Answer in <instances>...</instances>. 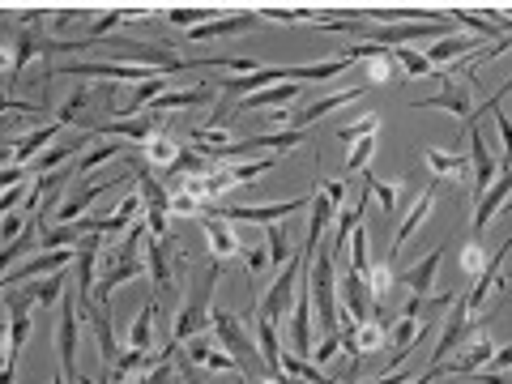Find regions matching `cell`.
I'll use <instances>...</instances> for the list:
<instances>
[{
    "instance_id": "cell-1",
    "label": "cell",
    "mask_w": 512,
    "mask_h": 384,
    "mask_svg": "<svg viewBox=\"0 0 512 384\" xmlns=\"http://www.w3.org/2000/svg\"><path fill=\"white\" fill-rule=\"evenodd\" d=\"M218 278H222V261L210 256V265H201L188 282V299L180 303V312H175L171 342H188V338H197V333L214 329V286H218Z\"/></svg>"
},
{
    "instance_id": "cell-2",
    "label": "cell",
    "mask_w": 512,
    "mask_h": 384,
    "mask_svg": "<svg viewBox=\"0 0 512 384\" xmlns=\"http://www.w3.org/2000/svg\"><path fill=\"white\" fill-rule=\"evenodd\" d=\"M308 291H312V308H316V329L338 333L342 308H338V256H333V244H320L316 261L308 269Z\"/></svg>"
},
{
    "instance_id": "cell-3",
    "label": "cell",
    "mask_w": 512,
    "mask_h": 384,
    "mask_svg": "<svg viewBox=\"0 0 512 384\" xmlns=\"http://www.w3.org/2000/svg\"><path fill=\"white\" fill-rule=\"evenodd\" d=\"M303 269H308V256L303 252H295L291 261H286L282 269H278V278H274V286L256 299V320H269V325H282L286 316H291V308H295V295H299V286H303Z\"/></svg>"
},
{
    "instance_id": "cell-4",
    "label": "cell",
    "mask_w": 512,
    "mask_h": 384,
    "mask_svg": "<svg viewBox=\"0 0 512 384\" xmlns=\"http://www.w3.org/2000/svg\"><path fill=\"white\" fill-rule=\"evenodd\" d=\"M478 338V325H474V312H470V303H466V295H457L453 299V308H448V316H444V333H440V342H436V350H431V363L427 367H440L457 355L461 346H470Z\"/></svg>"
},
{
    "instance_id": "cell-5",
    "label": "cell",
    "mask_w": 512,
    "mask_h": 384,
    "mask_svg": "<svg viewBox=\"0 0 512 384\" xmlns=\"http://www.w3.org/2000/svg\"><path fill=\"white\" fill-rule=\"evenodd\" d=\"M82 299L77 286H69L60 299V316H56V350H60V376L77 384V329H82Z\"/></svg>"
},
{
    "instance_id": "cell-6",
    "label": "cell",
    "mask_w": 512,
    "mask_h": 384,
    "mask_svg": "<svg viewBox=\"0 0 512 384\" xmlns=\"http://www.w3.org/2000/svg\"><path fill=\"white\" fill-rule=\"evenodd\" d=\"M448 26L453 22H397V26H372V22H359L355 35H363L367 43L376 47H406V43H419V39H448Z\"/></svg>"
},
{
    "instance_id": "cell-7",
    "label": "cell",
    "mask_w": 512,
    "mask_h": 384,
    "mask_svg": "<svg viewBox=\"0 0 512 384\" xmlns=\"http://www.w3.org/2000/svg\"><path fill=\"white\" fill-rule=\"evenodd\" d=\"M444 90L431 94V99H419L414 103V111H431V107H444L448 116H457L466 128H474V82L470 77H453V73H436Z\"/></svg>"
},
{
    "instance_id": "cell-8",
    "label": "cell",
    "mask_w": 512,
    "mask_h": 384,
    "mask_svg": "<svg viewBox=\"0 0 512 384\" xmlns=\"http://www.w3.org/2000/svg\"><path fill=\"white\" fill-rule=\"evenodd\" d=\"M312 197H291V201H278V205H214L210 214L227 218L231 227H244V222H252V227H274V222H282L286 214L295 210H308Z\"/></svg>"
},
{
    "instance_id": "cell-9",
    "label": "cell",
    "mask_w": 512,
    "mask_h": 384,
    "mask_svg": "<svg viewBox=\"0 0 512 384\" xmlns=\"http://www.w3.org/2000/svg\"><path fill=\"white\" fill-rule=\"evenodd\" d=\"M338 291H342V325H363V320H372V312L380 308L367 274H355L350 265H346V274L338 282Z\"/></svg>"
},
{
    "instance_id": "cell-10",
    "label": "cell",
    "mask_w": 512,
    "mask_h": 384,
    "mask_svg": "<svg viewBox=\"0 0 512 384\" xmlns=\"http://www.w3.org/2000/svg\"><path fill=\"white\" fill-rule=\"evenodd\" d=\"M508 256H512V235L504 239L500 248H495V256L487 261V269H483V274L474 278V286L466 291V303H470V312H474V316L487 308V303H491V295H500V291H504V282H508V278H504V265H508Z\"/></svg>"
},
{
    "instance_id": "cell-11",
    "label": "cell",
    "mask_w": 512,
    "mask_h": 384,
    "mask_svg": "<svg viewBox=\"0 0 512 384\" xmlns=\"http://www.w3.org/2000/svg\"><path fill=\"white\" fill-rule=\"evenodd\" d=\"M163 128V116H154V111H146V116H133V120H99L86 128V137H103V141H133V146H146V141Z\"/></svg>"
},
{
    "instance_id": "cell-12",
    "label": "cell",
    "mask_w": 512,
    "mask_h": 384,
    "mask_svg": "<svg viewBox=\"0 0 512 384\" xmlns=\"http://www.w3.org/2000/svg\"><path fill=\"white\" fill-rule=\"evenodd\" d=\"M69 261H77V248H60V252H35L30 261L5 269V286H22V282H39V278H52L64 274Z\"/></svg>"
},
{
    "instance_id": "cell-13",
    "label": "cell",
    "mask_w": 512,
    "mask_h": 384,
    "mask_svg": "<svg viewBox=\"0 0 512 384\" xmlns=\"http://www.w3.org/2000/svg\"><path fill=\"white\" fill-rule=\"evenodd\" d=\"M180 346L188 350V359H192V363L205 367V372H222V376H227V372H239V359L218 342V333H214V329H205V333H197V338H188V342H180ZM239 376H244V372H239Z\"/></svg>"
},
{
    "instance_id": "cell-14",
    "label": "cell",
    "mask_w": 512,
    "mask_h": 384,
    "mask_svg": "<svg viewBox=\"0 0 512 384\" xmlns=\"http://www.w3.org/2000/svg\"><path fill=\"white\" fill-rule=\"evenodd\" d=\"M512 197V163L500 167V175H495V184L478 197V214H474V227H470V244H483V235L491 227V218L504 210V201Z\"/></svg>"
},
{
    "instance_id": "cell-15",
    "label": "cell",
    "mask_w": 512,
    "mask_h": 384,
    "mask_svg": "<svg viewBox=\"0 0 512 384\" xmlns=\"http://www.w3.org/2000/svg\"><path fill=\"white\" fill-rule=\"evenodd\" d=\"M77 274H73V286H77V299H94V286H99V265H103V231L86 235L77 244Z\"/></svg>"
},
{
    "instance_id": "cell-16",
    "label": "cell",
    "mask_w": 512,
    "mask_h": 384,
    "mask_svg": "<svg viewBox=\"0 0 512 384\" xmlns=\"http://www.w3.org/2000/svg\"><path fill=\"white\" fill-rule=\"evenodd\" d=\"M338 222V205L329 201V192L325 188H316L312 192V205H308V235H303V256H308V269L316 261V252H320V239H325V231Z\"/></svg>"
},
{
    "instance_id": "cell-17",
    "label": "cell",
    "mask_w": 512,
    "mask_h": 384,
    "mask_svg": "<svg viewBox=\"0 0 512 384\" xmlns=\"http://www.w3.org/2000/svg\"><path fill=\"white\" fill-rule=\"evenodd\" d=\"M201 231H205V248H210L214 261H244V244H239V235L227 218H218V214H201Z\"/></svg>"
},
{
    "instance_id": "cell-18",
    "label": "cell",
    "mask_w": 512,
    "mask_h": 384,
    "mask_svg": "<svg viewBox=\"0 0 512 384\" xmlns=\"http://www.w3.org/2000/svg\"><path fill=\"white\" fill-rule=\"evenodd\" d=\"M60 120H47V124H39V128H30V133H22L18 141L9 146V154H5V167H30L39 154H47V146L60 137Z\"/></svg>"
},
{
    "instance_id": "cell-19",
    "label": "cell",
    "mask_w": 512,
    "mask_h": 384,
    "mask_svg": "<svg viewBox=\"0 0 512 384\" xmlns=\"http://www.w3.org/2000/svg\"><path fill=\"white\" fill-rule=\"evenodd\" d=\"M495 350H500V346H495L487 333L478 329V338H474L470 346H461L457 355L440 367V372H444V376H474V372H487L491 359H495Z\"/></svg>"
},
{
    "instance_id": "cell-20",
    "label": "cell",
    "mask_w": 512,
    "mask_h": 384,
    "mask_svg": "<svg viewBox=\"0 0 512 384\" xmlns=\"http://www.w3.org/2000/svg\"><path fill=\"white\" fill-rule=\"evenodd\" d=\"M111 303H99V299H86L82 303V316L86 325L94 329V338H99V359H103V372H111L120 359V346H116V333H111Z\"/></svg>"
},
{
    "instance_id": "cell-21",
    "label": "cell",
    "mask_w": 512,
    "mask_h": 384,
    "mask_svg": "<svg viewBox=\"0 0 512 384\" xmlns=\"http://www.w3.org/2000/svg\"><path fill=\"white\" fill-rule=\"evenodd\" d=\"M440 184H444V180H431V184L423 188V197L414 201V210H410V214L402 218V227H397V235H393V248H389V265H393V269H397V256H402V248L410 244V235L423 227V222H427V214H431V210H436Z\"/></svg>"
},
{
    "instance_id": "cell-22",
    "label": "cell",
    "mask_w": 512,
    "mask_h": 384,
    "mask_svg": "<svg viewBox=\"0 0 512 384\" xmlns=\"http://www.w3.org/2000/svg\"><path fill=\"white\" fill-rule=\"evenodd\" d=\"M367 90H372V86H350V90H338V94H325V99H316V103H308V107H291V128L308 133V124L325 120L329 111H338V107H346V103H359Z\"/></svg>"
},
{
    "instance_id": "cell-23",
    "label": "cell",
    "mask_w": 512,
    "mask_h": 384,
    "mask_svg": "<svg viewBox=\"0 0 512 384\" xmlns=\"http://www.w3.org/2000/svg\"><path fill=\"white\" fill-rule=\"evenodd\" d=\"M389 325L384 320H363V325H342V350L346 355H376V350L389 346Z\"/></svg>"
},
{
    "instance_id": "cell-24",
    "label": "cell",
    "mask_w": 512,
    "mask_h": 384,
    "mask_svg": "<svg viewBox=\"0 0 512 384\" xmlns=\"http://www.w3.org/2000/svg\"><path fill=\"white\" fill-rule=\"evenodd\" d=\"M184 150H188V146H180V137H175L171 128L163 124V128H158V133L146 141V146H141V163H146L150 171L163 175V171H171L175 163H180V154H184Z\"/></svg>"
},
{
    "instance_id": "cell-25",
    "label": "cell",
    "mask_w": 512,
    "mask_h": 384,
    "mask_svg": "<svg viewBox=\"0 0 512 384\" xmlns=\"http://www.w3.org/2000/svg\"><path fill=\"white\" fill-rule=\"evenodd\" d=\"M466 141H470V167H474V197H483V192L495 184V175H500V163H495V154L487 150L483 141V128H466Z\"/></svg>"
},
{
    "instance_id": "cell-26",
    "label": "cell",
    "mask_w": 512,
    "mask_h": 384,
    "mask_svg": "<svg viewBox=\"0 0 512 384\" xmlns=\"http://www.w3.org/2000/svg\"><path fill=\"white\" fill-rule=\"evenodd\" d=\"M350 56H329V60H316V64H286V69H278V82H329V77H342L350 69Z\"/></svg>"
},
{
    "instance_id": "cell-27",
    "label": "cell",
    "mask_w": 512,
    "mask_h": 384,
    "mask_svg": "<svg viewBox=\"0 0 512 384\" xmlns=\"http://www.w3.org/2000/svg\"><path fill=\"white\" fill-rule=\"evenodd\" d=\"M440 261H444V244H436V248H431L427 256H423V261H414L410 269H406V274L402 278H397V282H406L410 286V295H436V282H440Z\"/></svg>"
},
{
    "instance_id": "cell-28",
    "label": "cell",
    "mask_w": 512,
    "mask_h": 384,
    "mask_svg": "<svg viewBox=\"0 0 512 384\" xmlns=\"http://www.w3.org/2000/svg\"><path fill=\"white\" fill-rule=\"evenodd\" d=\"M256 18H261V13H227V18H214L197 30H188V43H218L227 35H239V30H252Z\"/></svg>"
},
{
    "instance_id": "cell-29",
    "label": "cell",
    "mask_w": 512,
    "mask_h": 384,
    "mask_svg": "<svg viewBox=\"0 0 512 384\" xmlns=\"http://www.w3.org/2000/svg\"><path fill=\"white\" fill-rule=\"evenodd\" d=\"M423 320L419 316H397L393 320V329H389V350H393V367H402V359L410 355L414 346H419V338H423Z\"/></svg>"
},
{
    "instance_id": "cell-30",
    "label": "cell",
    "mask_w": 512,
    "mask_h": 384,
    "mask_svg": "<svg viewBox=\"0 0 512 384\" xmlns=\"http://www.w3.org/2000/svg\"><path fill=\"white\" fill-rule=\"evenodd\" d=\"M478 43H483V39H474V35H466V30H461V35H448V39H440V43H431V47H427V60H431V64H436V69L444 73L453 60L470 56Z\"/></svg>"
},
{
    "instance_id": "cell-31",
    "label": "cell",
    "mask_w": 512,
    "mask_h": 384,
    "mask_svg": "<svg viewBox=\"0 0 512 384\" xmlns=\"http://www.w3.org/2000/svg\"><path fill=\"white\" fill-rule=\"evenodd\" d=\"M205 103H214V90L210 86H188V90H167L150 111L163 116V111H188V107H205Z\"/></svg>"
},
{
    "instance_id": "cell-32",
    "label": "cell",
    "mask_w": 512,
    "mask_h": 384,
    "mask_svg": "<svg viewBox=\"0 0 512 384\" xmlns=\"http://www.w3.org/2000/svg\"><path fill=\"white\" fill-rule=\"evenodd\" d=\"M299 90H303V86H295V82L269 86V90H261V94H252V99H244V103H235V111H265V107H274V111H282V107H291V103L299 99Z\"/></svg>"
},
{
    "instance_id": "cell-33",
    "label": "cell",
    "mask_w": 512,
    "mask_h": 384,
    "mask_svg": "<svg viewBox=\"0 0 512 384\" xmlns=\"http://www.w3.org/2000/svg\"><path fill=\"white\" fill-rule=\"evenodd\" d=\"M171 248H175V239H150L146 244V256H150V278L158 291H171Z\"/></svg>"
},
{
    "instance_id": "cell-34",
    "label": "cell",
    "mask_w": 512,
    "mask_h": 384,
    "mask_svg": "<svg viewBox=\"0 0 512 384\" xmlns=\"http://www.w3.org/2000/svg\"><path fill=\"white\" fill-rule=\"evenodd\" d=\"M423 163L431 171V180H461V175H466V158H461V154H444L436 146H423Z\"/></svg>"
},
{
    "instance_id": "cell-35",
    "label": "cell",
    "mask_w": 512,
    "mask_h": 384,
    "mask_svg": "<svg viewBox=\"0 0 512 384\" xmlns=\"http://www.w3.org/2000/svg\"><path fill=\"white\" fill-rule=\"evenodd\" d=\"M124 154V141H103V146H90L82 158L73 163V180H86L90 171H99L103 163H111V158Z\"/></svg>"
},
{
    "instance_id": "cell-36",
    "label": "cell",
    "mask_w": 512,
    "mask_h": 384,
    "mask_svg": "<svg viewBox=\"0 0 512 384\" xmlns=\"http://www.w3.org/2000/svg\"><path fill=\"white\" fill-rule=\"evenodd\" d=\"M393 60H397V69H402L410 82H423V77H436L440 69L427 60V52H414V47H393Z\"/></svg>"
},
{
    "instance_id": "cell-37",
    "label": "cell",
    "mask_w": 512,
    "mask_h": 384,
    "mask_svg": "<svg viewBox=\"0 0 512 384\" xmlns=\"http://www.w3.org/2000/svg\"><path fill=\"white\" fill-rule=\"evenodd\" d=\"M265 248H269V261H274V269H282L291 256L299 252L291 231H286V222H274V227H265Z\"/></svg>"
},
{
    "instance_id": "cell-38",
    "label": "cell",
    "mask_w": 512,
    "mask_h": 384,
    "mask_svg": "<svg viewBox=\"0 0 512 384\" xmlns=\"http://www.w3.org/2000/svg\"><path fill=\"white\" fill-rule=\"evenodd\" d=\"M346 252H350V269H355V274H372L376 256H372V235H367V227H363V222L355 227V235H350Z\"/></svg>"
},
{
    "instance_id": "cell-39",
    "label": "cell",
    "mask_w": 512,
    "mask_h": 384,
    "mask_svg": "<svg viewBox=\"0 0 512 384\" xmlns=\"http://www.w3.org/2000/svg\"><path fill=\"white\" fill-rule=\"evenodd\" d=\"M154 320H158V303H146V308L133 316V329H128V346L154 350Z\"/></svg>"
},
{
    "instance_id": "cell-40",
    "label": "cell",
    "mask_w": 512,
    "mask_h": 384,
    "mask_svg": "<svg viewBox=\"0 0 512 384\" xmlns=\"http://www.w3.org/2000/svg\"><path fill=\"white\" fill-rule=\"evenodd\" d=\"M372 197L380 201V210L384 214H397V210H402V197H406V184H389V180H376V175H372Z\"/></svg>"
},
{
    "instance_id": "cell-41",
    "label": "cell",
    "mask_w": 512,
    "mask_h": 384,
    "mask_svg": "<svg viewBox=\"0 0 512 384\" xmlns=\"http://www.w3.org/2000/svg\"><path fill=\"white\" fill-rule=\"evenodd\" d=\"M214 18H227V13H222V9H167V22L184 26V30H197V26L214 22Z\"/></svg>"
},
{
    "instance_id": "cell-42",
    "label": "cell",
    "mask_w": 512,
    "mask_h": 384,
    "mask_svg": "<svg viewBox=\"0 0 512 384\" xmlns=\"http://www.w3.org/2000/svg\"><path fill=\"white\" fill-rule=\"evenodd\" d=\"M376 82H397V60L389 47H380V52L367 60V86H376Z\"/></svg>"
},
{
    "instance_id": "cell-43",
    "label": "cell",
    "mask_w": 512,
    "mask_h": 384,
    "mask_svg": "<svg viewBox=\"0 0 512 384\" xmlns=\"http://www.w3.org/2000/svg\"><path fill=\"white\" fill-rule=\"evenodd\" d=\"M367 282H372L376 303H384V299L393 295V286H397V269H393L389 261H376V265H372V274H367Z\"/></svg>"
},
{
    "instance_id": "cell-44",
    "label": "cell",
    "mask_w": 512,
    "mask_h": 384,
    "mask_svg": "<svg viewBox=\"0 0 512 384\" xmlns=\"http://www.w3.org/2000/svg\"><path fill=\"white\" fill-rule=\"evenodd\" d=\"M86 103H90V90H86V86H82V90H73V94H69V99H64V103H60V111H56V120H60L64 128H69V124H86V120H82V107H86Z\"/></svg>"
},
{
    "instance_id": "cell-45",
    "label": "cell",
    "mask_w": 512,
    "mask_h": 384,
    "mask_svg": "<svg viewBox=\"0 0 512 384\" xmlns=\"http://www.w3.org/2000/svg\"><path fill=\"white\" fill-rule=\"evenodd\" d=\"M124 22V9H107V13H99V18H90V26H86V39L90 43H107V35H111V30H116Z\"/></svg>"
},
{
    "instance_id": "cell-46",
    "label": "cell",
    "mask_w": 512,
    "mask_h": 384,
    "mask_svg": "<svg viewBox=\"0 0 512 384\" xmlns=\"http://www.w3.org/2000/svg\"><path fill=\"white\" fill-rule=\"evenodd\" d=\"M261 18H269V22H291V26H316L325 13H316V9H261Z\"/></svg>"
},
{
    "instance_id": "cell-47",
    "label": "cell",
    "mask_w": 512,
    "mask_h": 384,
    "mask_svg": "<svg viewBox=\"0 0 512 384\" xmlns=\"http://www.w3.org/2000/svg\"><path fill=\"white\" fill-rule=\"evenodd\" d=\"M372 154H376V137L355 141V146H350V154H346V175L367 171V163H372Z\"/></svg>"
},
{
    "instance_id": "cell-48",
    "label": "cell",
    "mask_w": 512,
    "mask_h": 384,
    "mask_svg": "<svg viewBox=\"0 0 512 384\" xmlns=\"http://www.w3.org/2000/svg\"><path fill=\"white\" fill-rule=\"evenodd\" d=\"M380 133V120L376 116H363L359 124H346V128H338V141L342 146H355V141H363V137H376Z\"/></svg>"
},
{
    "instance_id": "cell-49",
    "label": "cell",
    "mask_w": 512,
    "mask_h": 384,
    "mask_svg": "<svg viewBox=\"0 0 512 384\" xmlns=\"http://www.w3.org/2000/svg\"><path fill=\"white\" fill-rule=\"evenodd\" d=\"M244 265H248V278H252V295H256V282H261L265 269H274V261H269V248H248L244 252Z\"/></svg>"
},
{
    "instance_id": "cell-50",
    "label": "cell",
    "mask_w": 512,
    "mask_h": 384,
    "mask_svg": "<svg viewBox=\"0 0 512 384\" xmlns=\"http://www.w3.org/2000/svg\"><path fill=\"white\" fill-rule=\"evenodd\" d=\"M338 355H342V329H338V333H325V338H320V346L312 350V363H316V367H329Z\"/></svg>"
},
{
    "instance_id": "cell-51",
    "label": "cell",
    "mask_w": 512,
    "mask_h": 384,
    "mask_svg": "<svg viewBox=\"0 0 512 384\" xmlns=\"http://www.w3.org/2000/svg\"><path fill=\"white\" fill-rule=\"evenodd\" d=\"M504 52H512V35H504L500 43H491V47H487V52H478V56L470 60V69H466V73H461V77H474L478 69H483V64H491V60H500Z\"/></svg>"
},
{
    "instance_id": "cell-52",
    "label": "cell",
    "mask_w": 512,
    "mask_h": 384,
    "mask_svg": "<svg viewBox=\"0 0 512 384\" xmlns=\"http://www.w3.org/2000/svg\"><path fill=\"white\" fill-rule=\"evenodd\" d=\"M487 269V256H483V244H470V248H461V274L466 278H478Z\"/></svg>"
},
{
    "instance_id": "cell-53",
    "label": "cell",
    "mask_w": 512,
    "mask_h": 384,
    "mask_svg": "<svg viewBox=\"0 0 512 384\" xmlns=\"http://www.w3.org/2000/svg\"><path fill=\"white\" fill-rule=\"evenodd\" d=\"M495 116V128H500V141H504V167L512 163V120H508V111H491Z\"/></svg>"
},
{
    "instance_id": "cell-54",
    "label": "cell",
    "mask_w": 512,
    "mask_h": 384,
    "mask_svg": "<svg viewBox=\"0 0 512 384\" xmlns=\"http://www.w3.org/2000/svg\"><path fill=\"white\" fill-rule=\"evenodd\" d=\"M508 94H512V77H508V82H504L500 90L491 94V99H483V103H478V116H483V111H500V103L508 99Z\"/></svg>"
},
{
    "instance_id": "cell-55",
    "label": "cell",
    "mask_w": 512,
    "mask_h": 384,
    "mask_svg": "<svg viewBox=\"0 0 512 384\" xmlns=\"http://www.w3.org/2000/svg\"><path fill=\"white\" fill-rule=\"evenodd\" d=\"M466 380L470 384H512V372H474Z\"/></svg>"
},
{
    "instance_id": "cell-56",
    "label": "cell",
    "mask_w": 512,
    "mask_h": 384,
    "mask_svg": "<svg viewBox=\"0 0 512 384\" xmlns=\"http://www.w3.org/2000/svg\"><path fill=\"white\" fill-rule=\"evenodd\" d=\"M320 188H325V192H329V201L342 210V201H346V180H320Z\"/></svg>"
},
{
    "instance_id": "cell-57",
    "label": "cell",
    "mask_w": 512,
    "mask_h": 384,
    "mask_svg": "<svg viewBox=\"0 0 512 384\" xmlns=\"http://www.w3.org/2000/svg\"><path fill=\"white\" fill-rule=\"evenodd\" d=\"M487 372H512V346H500V350H495V359H491Z\"/></svg>"
},
{
    "instance_id": "cell-58",
    "label": "cell",
    "mask_w": 512,
    "mask_h": 384,
    "mask_svg": "<svg viewBox=\"0 0 512 384\" xmlns=\"http://www.w3.org/2000/svg\"><path fill=\"white\" fill-rule=\"evenodd\" d=\"M26 171H30V167H5V171H0V184H5V188L22 184V180H26Z\"/></svg>"
}]
</instances>
